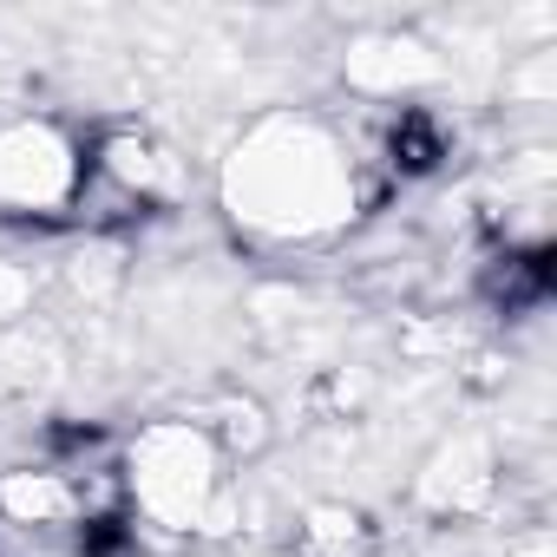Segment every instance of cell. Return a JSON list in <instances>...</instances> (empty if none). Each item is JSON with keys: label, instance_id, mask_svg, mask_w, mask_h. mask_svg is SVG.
<instances>
[{"label": "cell", "instance_id": "obj_1", "mask_svg": "<svg viewBox=\"0 0 557 557\" xmlns=\"http://www.w3.org/2000/svg\"><path fill=\"white\" fill-rule=\"evenodd\" d=\"M368 203V171L342 125L283 106L236 132L216 164V210L256 249H315L335 243Z\"/></svg>", "mask_w": 557, "mask_h": 557}, {"label": "cell", "instance_id": "obj_2", "mask_svg": "<svg viewBox=\"0 0 557 557\" xmlns=\"http://www.w3.org/2000/svg\"><path fill=\"white\" fill-rule=\"evenodd\" d=\"M125 511L164 537H230L243 524L223 453L190 413H158L119 446Z\"/></svg>", "mask_w": 557, "mask_h": 557}, {"label": "cell", "instance_id": "obj_3", "mask_svg": "<svg viewBox=\"0 0 557 557\" xmlns=\"http://www.w3.org/2000/svg\"><path fill=\"white\" fill-rule=\"evenodd\" d=\"M86 184V145L47 112L0 119V216L21 223H60L73 216Z\"/></svg>", "mask_w": 557, "mask_h": 557}, {"label": "cell", "instance_id": "obj_4", "mask_svg": "<svg viewBox=\"0 0 557 557\" xmlns=\"http://www.w3.org/2000/svg\"><path fill=\"white\" fill-rule=\"evenodd\" d=\"M171 197H184L177 151L145 125H106L86 145V184H79L73 216H92V203H112L106 223H119V216H145V210H158Z\"/></svg>", "mask_w": 557, "mask_h": 557}, {"label": "cell", "instance_id": "obj_5", "mask_svg": "<svg viewBox=\"0 0 557 557\" xmlns=\"http://www.w3.org/2000/svg\"><path fill=\"white\" fill-rule=\"evenodd\" d=\"M505 492V459H498V440L485 426H446L420 472H413V505L433 511V518H485Z\"/></svg>", "mask_w": 557, "mask_h": 557}, {"label": "cell", "instance_id": "obj_6", "mask_svg": "<svg viewBox=\"0 0 557 557\" xmlns=\"http://www.w3.org/2000/svg\"><path fill=\"white\" fill-rule=\"evenodd\" d=\"M342 79H348V92H361V99L394 112V106H407V99H420V92H433L446 79V53L426 34L381 27V34H355L348 40Z\"/></svg>", "mask_w": 557, "mask_h": 557}, {"label": "cell", "instance_id": "obj_7", "mask_svg": "<svg viewBox=\"0 0 557 557\" xmlns=\"http://www.w3.org/2000/svg\"><path fill=\"white\" fill-rule=\"evenodd\" d=\"M0 524L27 537H66L86 524L79 479L66 466H8L0 472Z\"/></svg>", "mask_w": 557, "mask_h": 557}, {"label": "cell", "instance_id": "obj_8", "mask_svg": "<svg viewBox=\"0 0 557 557\" xmlns=\"http://www.w3.org/2000/svg\"><path fill=\"white\" fill-rule=\"evenodd\" d=\"M190 420L210 433V446L223 453V466H243V459H262L269 440H275V420L256 394H210L203 407H190Z\"/></svg>", "mask_w": 557, "mask_h": 557}, {"label": "cell", "instance_id": "obj_9", "mask_svg": "<svg viewBox=\"0 0 557 557\" xmlns=\"http://www.w3.org/2000/svg\"><path fill=\"white\" fill-rule=\"evenodd\" d=\"M302 544L322 550V557H361V550H368V524H361V511H348V505H315V511L302 518Z\"/></svg>", "mask_w": 557, "mask_h": 557}, {"label": "cell", "instance_id": "obj_10", "mask_svg": "<svg viewBox=\"0 0 557 557\" xmlns=\"http://www.w3.org/2000/svg\"><path fill=\"white\" fill-rule=\"evenodd\" d=\"M66 283H73V296H79L86 309H99V302L119 289V256H112L106 243H86V249H73V262H66Z\"/></svg>", "mask_w": 557, "mask_h": 557}, {"label": "cell", "instance_id": "obj_11", "mask_svg": "<svg viewBox=\"0 0 557 557\" xmlns=\"http://www.w3.org/2000/svg\"><path fill=\"white\" fill-rule=\"evenodd\" d=\"M34 302H40V275L21 256H0V335L21 329L34 315Z\"/></svg>", "mask_w": 557, "mask_h": 557}]
</instances>
